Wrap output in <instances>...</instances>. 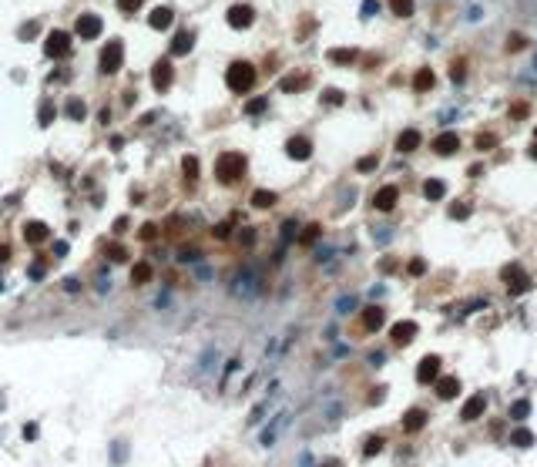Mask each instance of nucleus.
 <instances>
[{
  "label": "nucleus",
  "mask_w": 537,
  "mask_h": 467,
  "mask_svg": "<svg viewBox=\"0 0 537 467\" xmlns=\"http://www.w3.org/2000/svg\"><path fill=\"white\" fill-rule=\"evenodd\" d=\"M195 279H198V282H212V279H215L212 276V266H198V269H195Z\"/></svg>",
  "instance_id": "obj_29"
},
{
  "label": "nucleus",
  "mask_w": 537,
  "mask_h": 467,
  "mask_svg": "<svg viewBox=\"0 0 537 467\" xmlns=\"http://www.w3.org/2000/svg\"><path fill=\"white\" fill-rule=\"evenodd\" d=\"M316 235H319V225H313V229H306V232H302V245H309L316 239Z\"/></svg>",
  "instance_id": "obj_37"
},
{
  "label": "nucleus",
  "mask_w": 537,
  "mask_h": 467,
  "mask_svg": "<svg viewBox=\"0 0 537 467\" xmlns=\"http://www.w3.org/2000/svg\"><path fill=\"white\" fill-rule=\"evenodd\" d=\"M168 81H171V67H168V61H161V64H155V88L165 91Z\"/></svg>",
  "instance_id": "obj_19"
},
{
  "label": "nucleus",
  "mask_w": 537,
  "mask_h": 467,
  "mask_svg": "<svg viewBox=\"0 0 537 467\" xmlns=\"http://www.w3.org/2000/svg\"><path fill=\"white\" fill-rule=\"evenodd\" d=\"M480 148H493V134H480V141H477Z\"/></svg>",
  "instance_id": "obj_41"
},
{
  "label": "nucleus",
  "mask_w": 537,
  "mask_h": 467,
  "mask_svg": "<svg viewBox=\"0 0 537 467\" xmlns=\"http://www.w3.org/2000/svg\"><path fill=\"white\" fill-rule=\"evenodd\" d=\"M124 7H138V4H134V0H124Z\"/></svg>",
  "instance_id": "obj_43"
},
{
  "label": "nucleus",
  "mask_w": 537,
  "mask_h": 467,
  "mask_svg": "<svg viewBox=\"0 0 537 467\" xmlns=\"http://www.w3.org/2000/svg\"><path fill=\"white\" fill-rule=\"evenodd\" d=\"M359 172H373V168H376V155H366V158H359Z\"/></svg>",
  "instance_id": "obj_31"
},
{
  "label": "nucleus",
  "mask_w": 537,
  "mask_h": 467,
  "mask_svg": "<svg viewBox=\"0 0 537 467\" xmlns=\"http://www.w3.org/2000/svg\"><path fill=\"white\" fill-rule=\"evenodd\" d=\"M299 81H306V78H302V74H292V78H282V91H299V88H302Z\"/></svg>",
  "instance_id": "obj_27"
},
{
  "label": "nucleus",
  "mask_w": 537,
  "mask_h": 467,
  "mask_svg": "<svg viewBox=\"0 0 537 467\" xmlns=\"http://www.w3.org/2000/svg\"><path fill=\"white\" fill-rule=\"evenodd\" d=\"M323 104H343V91H326Z\"/></svg>",
  "instance_id": "obj_30"
},
{
  "label": "nucleus",
  "mask_w": 537,
  "mask_h": 467,
  "mask_svg": "<svg viewBox=\"0 0 537 467\" xmlns=\"http://www.w3.org/2000/svg\"><path fill=\"white\" fill-rule=\"evenodd\" d=\"M510 440H514L517 447H530V444H534V434H530V430H524V427H517Z\"/></svg>",
  "instance_id": "obj_22"
},
{
  "label": "nucleus",
  "mask_w": 537,
  "mask_h": 467,
  "mask_svg": "<svg viewBox=\"0 0 537 467\" xmlns=\"http://www.w3.org/2000/svg\"><path fill=\"white\" fill-rule=\"evenodd\" d=\"M286 420H289V413H279V417H276V420H272V423L265 427V434L258 437V440H262L265 447H268V444H276V437H279V430L286 427Z\"/></svg>",
  "instance_id": "obj_10"
},
{
  "label": "nucleus",
  "mask_w": 537,
  "mask_h": 467,
  "mask_svg": "<svg viewBox=\"0 0 537 467\" xmlns=\"http://www.w3.org/2000/svg\"><path fill=\"white\" fill-rule=\"evenodd\" d=\"M413 333H416L413 323H396V326H393V343H396V346H406L410 340H413Z\"/></svg>",
  "instance_id": "obj_11"
},
{
  "label": "nucleus",
  "mask_w": 537,
  "mask_h": 467,
  "mask_svg": "<svg viewBox=\"0 0 537 467\" xmlns=\"http://www.w3.org/2000/svg\"><path fill=\"white\" fill-rule=\"evenodd\" d=\"M483 407H487V403H483V397H470V400L463 403L460 417H463V420H477V417L483 413Z\"/></svg>",
  "instance_id": "obj_14"
},
{
  "label": "nucleus",
  "mask_w": 537,
  "mask_h": 467,
  "mask_svg": "<svg viewBox=\"0 0 537 467\" xmlns=\"http://www.w3.org/2000/svg\"><path fill=\"white\" fill-rule=\"evenodd\" d=\"M530 114V104H524V101H514V108H510V118H527Z\"/></svg>",
  "instance_id": "obj_28"
},
{
  "label": "nucleus",
  "mask_w": 537,
  "mask_h": 467,
  "mask_svg": "<svg viewBox=\"0 0 537 467\" xmlns=\"http://www.w3.org/2000/svg\"><path fill=\"white\" fill-rule=\"evenodd\" d=\"M118 61H121V44H108V47H104L101 71H104V74H111V67H118Z\"/></svg>",
  "instance_id": "obj_12"
},
{
  "label": "nucleus",
  "mask_w": 537,
  "mask_h": 467,
  "mask_svg": "<svg viewBox=\"0 0 537 467\" xmlns=\"http://www.w3.org/2000/svg\"><path fill=\"white\" fill-rule=\"evenodd\" d=\"M460 393V383L453 377H440V383H436V397L440 400H450V397H457Z\"/></svg>",
  "instance_id": "obj_13"
},
{
  "label": "nucleus",
  "mask_w": 537,
  "mask_h": 467,
  "mask_svg": "<svg viewBox=\"0 0 537 467\" xmlns=\"http://www.w3.org/2000/svg\"><path fill=\"white\" fill-rule=\"evenodd\" d=\"M383 323H386V313H383L380 306H366V309H363V326H366L369 333L383 330Z\"/></svg>",
  "instance_id": "obj_6"
},
{
  "label": "nucleus",
  "mask_w": 537,
  "mask_h": 467,
  "mask_svg": "<svg viewBox=\"0 0 537 467\" xmlns=\"http://www.w3.org/2000/svg\"><path fill=\"white\" fill-rule=\"evenodd\" d=\"M426 272V262L423 259H413V262H410V276H423Z\"/></svg>",
  "instance_id": "obj_34"
},
{
  "label": "nucleus",
  "mask_w": 537,
  "mask_h": 467,
  "mask_svg": "<svg viewBox=\"0 0 537 467\" xmlns=\"http://www.w3.org/2000/svg\"><path fill=\"white\" fill-rule=\"evenodd\" d=\"M393 14L396 17H410L413 14V0H393Z\"/></svg>",
  "instance_id": "obj_23"
},
{
  "label": "nucleus",
  "mask_w": 537,
  "mask_h": 467,
  "mask_svg": "<svg viewBox=\"0 0 537 467\" xmlns=\"http://www.w3.org/2000/svg\"><path fill=\"white\" fill-rule=\"evenodd\" d=\"M457 148H460V138H457L453 131H443V134L433 141V151H436V155H453Z\"/></svg>",
  "instance_id": "obj_7"
},
{
  "label": "nucleus",
  "mask_w": 537,
  "mask_h": 467,
  "mask_svg": "<svg viewBox=\"0 0 537 467\" xmlns=\"http://www.w3.org/2000/svg\"><path fill=\"white\" fill-rule=\"evenodd\" d=\"M252 202H255V209H268V205H276V195H268V192H258Z\"/></svg>",
  "instance_id": "obj_25"
},
{
  "label": "nucleus",
  "mask_w": 537,
  "mask_h": 467,
  "mask_svg": "<svg viewBox=\"0 0 537 467\" xmlns=\"http://www.w3.org/2000/svg\"><path fill=\"white\" fill-rule=\"evenodd\" d=\"M148 276H151V269H148V266H134V279H138V282H145Z\"/></svg>",
  "instance_id": "obj_39"
},
{
  "label": "nucleus",
  "mask_w": 537,
  "mask_h": 467,
  "mask_svg": "<svg viewBox=\"0 0 537 467\" xmlns=\"http://www.w3.org/2000/svg\"><path fill=\"white\" fill-rule=\"evenodd\" d=\"M463 215H470V205L457 202V205H453V219H463Z\"/></svg>",
  "instance_id": "obj_40"
},
{
  "label": "nucleus",
  "mask_w": 537,
  "mask_h": 467,
  "mask_svg": "<svg viewBox=\"0 0 537 467\" xmlns=\"http://www.w3.org/2000/svg\"><path fill=\"white\" fill-rule=\"evenodd\" d=\"M396 148H400V151H413V148H420V131H416V128H406V131L400 134Z\"/></svg>",
  "instance_id": "obj_17"
},
{
  "label": "nucleus",
  "mask_w": 537,
  "mask_h": 467,
  "mask_svg": "<svg viewBox=\"0 0 537 467\" xmlns=\"http://www.w3.org/2000/svg\"><path fill=\"white\" fill-rule=\"evenodd\" d=\"M242 175V155H222L218 158V178L222 182H235Z\"/></svg>",
  "instance_id": "obj_3"
},
{
  "label": "nucleus",
  "mask_w": 537,
  "mask_h": 467,
  "mask_svg": "<svg viewBox=\"0 0 537 467\" xmlns=\"http://www.w3.org/2000/svg\"><path fill=\"white\" fill-rule=\"evenodd\" d=\"M262 108H265V101H262V98H258V101H252V104H248V111H252V114H258V111H262Z\"/></svg>",
  "instance_id": "obj_42"
},
{
  "label": "nucleus",
  "mask_w": 537,
  "mask_h": 467,
  "mask_svg": "<svg viewBox=\"0 0 537 467\" xmlns=\"http://www.w3.org/2000/svg\"><path fill=\"white\" fill-rule=\"evenodd\" d=\"M423 195L426 199H443V195H447V182H443V178H426Z\"/></svg>",
  "instance_id": "obj_15"
},
{
  "label": "nucleus",
  "mask_w": 537,
  "mask_h": 467,
  "mask_svg": "<svg viewBox=\"0 0 537 467\" xmlns=\"http://www.w3.org/2000/svg\"><path fill=\"white\" fill-rule=\"evenodd\" d=\"M64 47H67V41H64V37H54V41H51V47H47V51H51V54H57V51L64 54Z\"/></svg>",
  "instance_id": "obj_35"
},
{
  "label": "nucleus",
  "mask_w": 537,
  "mask_h": 467,
  "mask_svg": "<svg viewBox=\"0 0 537 467\" xmlns=\"http://www.w3.org/2000/svg\"><path fill=\"white\" fill-rule=\"evenodd\" d=\"M98 31H101V21L94 17V14H91V17H81V21H78V34H81V37H94Z\"/></svg>",
  "instance_id": "obj_18"
},
{
  "label": "nucleus",
  "mask_w": 537,
  "mask_h": 467,
  "mask_svg": "<svg viewBox=\"0 0 537 467\" xmlns=\"http://www.w3.org/2000/svg\"><path fill=\"white\" fill-rule=\"evenodd\" d=\"M416 91H430L433 88V71H430V67H423V71H416Z\"/></svg>",
  "instance_id": "obj_20"
},
{
  "label": "nucleus",
  "mask_w": 537,
  "mask_h": 467,
  "mask_svg": "<svg viewBox=\"0 0 537 467\" xmlns=\"http://www.w3.org/2000/svg\"><path fill=\"white\" fill-rule=\"evenodd\" d=\"M191 41H195V37H191V34L185 31V34H181V37H178V41H175V54H185V51H188V47H191Z\"/></svg>",
  "instance_id": "obj_24"
},
{
  "label": "nucleus",
  "mask_w": 537,
  "mask_h": 467,
  "mask_svg": "<svg viewBox=\"0 0 537 467\" xmlns=\"http://www.w3.org/2000/svg\"><path fill=\"white\" fill-rule=\"evenodd\" d=\"M380 450H383V437H373V440H369V444H366V457L380 454Z\"/></svg>",
  "instance_id": "obj_32"
},
{
  "label": "nucleus",
  "mask_w": 537,
  "mask_h": 467,
  "mask_svg": "<svg viewBox=\"0 0 537 467\" xmlns=\"http://www.w3.org/2000/svg\"><path fill=\"white\" fill-rule=\"evenodd\" d=\"M228 24H232V27H248V24H252V7H248V4L232 7V11H228Z\"/></svg>",
  "instance_id": "obj_9"
},
{
  "label": "nucleus",
  "mask_w": 537,
  "mask_h": 467,
  "mask_svg": "<svg viewBox=\"0 0 537 467\" xmlns=\"http://www.w3.org/2000/svg\"><path fill=\"white\" fill-rule=\"evenodd\" d=\"M527 413H530V403H527V400H517V403H514V410H510V417H517V420H524Z\"/></svg>",
  "instance_id": "obj_26"
},
{
  "label": "nucleus",
  "mask_w": 537,
  "mask_h": 467,
  "mask_svg": "<svg viewBox=\"0 0 537 467\" xmlns=\"http://www.w3.org/2000/svg\"><path fill=\"white\" fill-rule=\"evenodd\" d=\"M416 377H420V383L440 380V356H426L423 363H420V370H416Z\"/></svg>",
  "instance_id": "obj_4"
},
{
  "label": "nucleus",
  "mask_w": 537,
  "mask_h": 467,
  "mask_svg": "<svg viewBox=\"0 0 537 467\" xmlns=\"http://www.w3.org/2000/svg\"><path fill=\"white\" fill-rule=\"evenodd\" d=\"M530 155H534V158H537V145H534V148H530Z\"/></svg>",
  "instance_id": "obj_44"
},
{
  "label": "nucleus",
  "mask_w": 537,
  "mask_h": 467,
  "mask_svg": "<svg viewBox=\"0 0 537 467\" xmlns=\"http://www.w3.org/2000/svg\"><path fill=\"white\" fill-rule=\"evenodd\" d=\"M349 54L353 51H329V57H333L336 64H349Z\"/></svg>",
  "instance_id": "obj_33"
},
{
  "label": "nucleus",
  "mask_w": 537,
  "mask_h": 467,
  "mask_svg": "<svg viewBox=\"0 0 537 467\" xmlns=\"http://www.w3.org/2000/svg\"><path fill=\"white\" fill-rule=\"evenodd\" d=\"M423 423H426V413L423 410H410L406 417H403V430H406V434H416Z\"/></svg>",
  "instance_id": "obj_16"
},
{
  "label": "nucleus",
  "mask_w": 537,
  "mask_h": 467,
  "mask_svg": "<svg viewBox=\"0 0 537 467\" xmlns=\"http://www.w3.org/2000/svg\"><path fill=\"white\" fill-rule=\"evenodd\" d=\"M396 199H400V189H396V185H383L380 195L373 199V205H376L380 212H390L393 205H396Z\"/></svg>",
  "instance_id": "obj_5"
},
{
  "label": "nucleus",
  "mask_w": 537,
  "mask_h": 467,
  "mask_svg": "<svg viewBox=\"0 0 537 467\" xmlns=\"http://www.w3.org/2000/svg\"><path fill=\"white\" fill-rule=\"evenodd\" d=\"M353 306H356V302H353V296H343V299L336 302V309H339V313H349Z\"/></svg>",
  "instance_id": "obj_36"
},
{
  "label": "nucleus",
  "mask_w": 537,
  "mask_h": 467,
  "mask_svg": "<svg viewBox=\"0 0 537 467\" xmlns=\"http://www.w3.org/2000/svg\"><path fill=\"white\" fill-rule=\"evenodd\" d=\"M286 151H289V158H296V162H302V158H309L313 155V145H309V138H292L289 145H286Z\"/></svg>",
  "instance_id": "obj_8"
},
{
  "label": "nucleus",
  "mask_w": 537,
  "mask_h": 467,
  "mask_svg": "<svg viewBox=\"0 0 537 467\" xmlns=\"http://www.w3.org/2000/svg\"><path fill=\"white\" fill-rule=\"evenodd\" d=\"M228 292H232L238 302L255 299V292H258V276H255V269H238V272L232 276V282H228Z\"/></svg>",
  "instance_id": "obj_1"
},
{
  "label": "nucleus",
  "mask_w": 537,
  "mask_h": 467,
  "mask_svg": "<svg viewBox=\"0 0 537 467\" xmlns=\"http://www.w3.org/2000/svg\"><path fill=\"white\" fill-rule=\"evenodd\" d=\"M171 24V11L168 7H158L155 14H151V27H168Z\"/></svg>",
  "instance_id": "obj_21"
},
{
  "label": "nucleus",
  "mask_w": 537,
  "mask_h": 467,
  "mask_svg": "<svg viewBox=\"0 0 537 467\" xmlns=\"http://www.w3.org/2000/svg\"><path fill=\"white\" fill-rule=\"evenodd\" d=\"M228 84H232L235 91H248L252 84H255V67L248 64V61H235V64L228 67Z\"/></svg>",
  "instance_id": "obj_2"
},
{
  "label": "nucleus",
  "mask_w": 537,
  "mask_h": 467,
  "mask_svg": "<svg viewBox=\"0 0 537 467\" xmlns=\"http://www.w3.org/2000/svg\"><path fill=\"white\" fill-rule=\"evenodd\" d=\"M27 235H31V239H44L47 229H44V225H31V229H27Z\"/></svg>",
  "instance_id": "obj_38"
}]
</instances>
